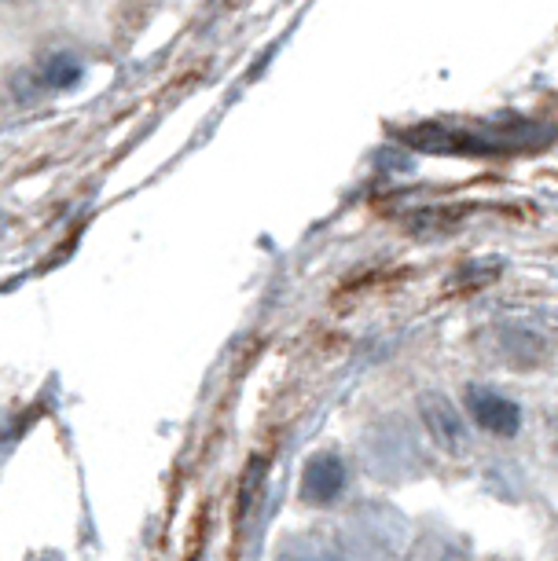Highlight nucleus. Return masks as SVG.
<instances>
[{"instance_id":"nucleus-1","label":"nucleus","mask_w":558,"mask_h":561,"mask_svg":"<svg viewBox=\"0 0 558 561\" xmlns=\"http://www.w3.org/2000/svg\"><path fill=\"white\" fill-rule=\"evenodd\" d=\"M419 415H423L426 433L434 437V444H437L441 451L456 455V459H463V455L470 451V430H467V422H463L456 404H452L445 393L430 389V393L419 397Z\"/></svg>"},{"instance_id":"nucleus-2","label":"nucleus","mask_w":558,"mask_h":561,"mask_svg":"<svg viewBox=\"0 0 558 561\" xmlns=\"http://www.w3.org/2000/svg\"><path fill=\"white\" fill-rule=\"evenodd\" d=\"M467 411L492 437H514L522 430V408L489 386H467Z\"/></svg>"},{"instance_id":"nucleus-3","label":"nucleus","mask_w":558,"mask_h":561,"mask_svg":"<svg viewBox=\"0 0 558 561\" xmlns=\"http://www.w3.org/2000/svg\"><path fill=\"white\" fill-rule=\"evenodd\" d=\"M345 492V462L334 451H316L301 470V500L331 506Z\"/></svg>"},{"instance_id":"nucleus-4","label":"nucleus","mask_w":558,"mask_h":561,"mask_svg":"<svg viewBox=\"0 0 558 561\" xmlns=\"http://www.w3.org/2000/svg\"><path fill=\"white\" fill-rule=\"evenodd\" d=\"M81 73H86V67H81V59H73L70 51H56V56H48L41 62V84L52 92L73 89V84L81 81Z\"/></svg>"}]
</instances>
